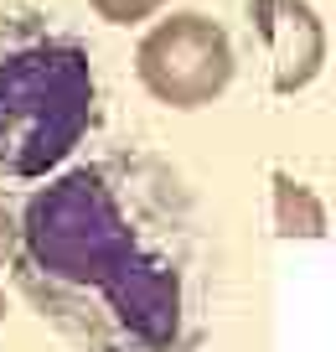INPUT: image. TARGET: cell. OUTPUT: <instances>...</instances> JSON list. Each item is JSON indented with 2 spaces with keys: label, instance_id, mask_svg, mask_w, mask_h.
I'll return each instance as SVG.
<instances>
[{
  "label": "cell",
  "instance_id": "6da1fadb",
  "mask_svg": "<svg viewBox=\"0 0 336 352\" xmlns=\"http://www.w3.org/2000/svg\"><path fill=\"white\" fill-rule=\"evenodd\" d=\"M16 285L83 352H192L207 331V239L186 182L140 151L52 176L16 218Z\"/></svg>",
  "mask_w": 336,
  "mask_h": 352
},
{
  "label": "cell",
  "instance_id": "7a4b0ae2",
  "mask_svg": "<svg viewBox=\"0 0 336 352\" xmlns=\"http://www.w3.org/2000/svg\"><path fill=\"white\" fill-rule=\"evenodd\" d=\"M93 120L98 78L83 36L36 6H0V187L57 171Z\"/></svg>",
  "mask_w": 336,
  "mask_h": 352
},
{
  "label": "cell",
  "instance_id": "3957f363",
  "mask_svg": "<svg viewBox=\"0 0 336 352\" xmlns=\"http://www.w3.org/2000/svg\"><path fill=\"white\" fill-rule=\"evenodd\" d=\"M233 42L202 11H171L135 47V73L145 94L166 109H202L233 83Z\"/></svg>",
  "mask_w": 336,
  "mask_h": 352
},
{
  "label": "cell",
  "instance_id": "277c9868",
  "mask_svg": "<svg viewBox=\"0 0 336 352\" xmlns=\"http://www.w3.org/2000/svg\"><path fill=\"white\" fill-rule=\"evenodd\" d=\"M254 26L269 42L274 94H300L326 63V26L311 0H254Z\"/></svg>",
  "mask_w": 336,
  "mask_h": 352
},
{
  "label": "cell",
  "instance_id": "5b68a950",
  "mask_svg": "<svg viewBox=\"0 0 336 352\" xmlns=\"http://www.w3.org/2000/svg\"><path fill=\"white\" fill-rule=\"evenodd\" d=\"M274 228H280V239H326L321 197L290 171H274Z\"/></svg>",
  "mask_w": 336,
  "mask_h": 352
},
{
  "label": "cell",
  "instance_id": "8992f818",
  "mask_svg": "<svg viewBox=\"0 0 336 352\" xmlns=\"http://www.w3.org/2000/svg\"><path fill=\"white\" fill-rule=\"evenodd\" d=\"M98 11V21H109V26H135V21H145V16H155L166 6V0H88Z\"/></svg>",
  "mask_w": 336,
  "mask_h": 352
},
{
  "label": "cell",
  "instance_id": "52a82bcc",
  "mask_svg": "<svg viewBox=\"0 0 336 352\" xmlns=\"http://www.w3.org/2000/svg\"><path fill=\"white\" fill-rule=\"evenodd\" d=\"M11 254H16V212L0 202V264H11Z\"/></svg>",
  "mask_w": 336,
  "mask_h": 352
},
{
  "label": "cell",
  "instance_id": "ba28073f",
  "mask_svg": "<svg viewBox=\"0 0 336 352\" xmlns=\"http://www.w3.org/2000/svg\"><path fill=\"white\" fill-rule=\"evenodd\" d=\"M0 321H5V290H0Z\"/></svg>",
  "mask_w": 336,
  "mask_h": 352
}]
</instances>
